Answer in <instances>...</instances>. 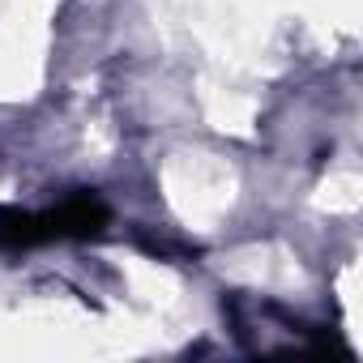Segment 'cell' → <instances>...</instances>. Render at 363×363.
Returning a JSON list of instances; mask_svg holds the SVG:
<instances>
[{"label":"cell","mask_w":363,"mask_h":363,"mask_svg":"<svg viewBox=\"0 0 363 363\" xmlns=\"http://www.w3.org/2000/svg\"><path fill=\"white\" fill-rule=\"evenodd\" d=\"M52 214V227H56V240H90L99 235L107 223H111V210L94 197V193H73L65 197Z\"/></svg>","instance_id":"obj_1"},{"label":"cell","mask_w":363,"mask_h":363,"mask_svg":"<svg viewBox=\"0 0 363 363\" xmlns=\"http://www.w3.org/2000/svg\"><path fill=\"white\" fill-rule=\"evenodd\" d=\"M56 240V227H52V214H30V210H0V248L5 252H26V248H39V244H52Z\"/></svg>","instance_id":"obj_2"}]
</instances>
